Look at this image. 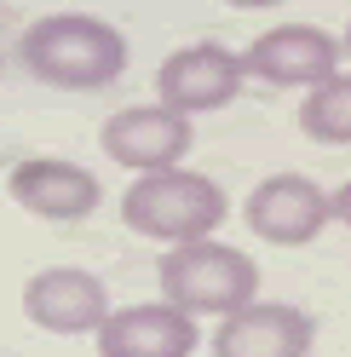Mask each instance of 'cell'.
<instances>
[{
  "instance_id": "cell-1",
  "label": "cell",
  "mask_w": 351,
  "mask_h": 357,
  "mask_svg": "<svg viewBox=\"0 0 351 357\" xmlns=\"http://www.w3.org/2000/svg\"><path fill=\"white\" fill-rule=\"evenodd\" d=\"M24 63L35 81L63 86V93H98V86L121 81L127 70V40L116 24L93 12H52L24 29Z\"/></svg>"
},
{
  "instance_id": "cell-2",
  "label": "cell",
  "mask_w": 351,
  "mask_h": 357,
  "mask_svg": "<svg viewBox=\"0 0 351 357\" xmlns=\"http://www.w3.org/2000/svg\"><path fill=\"white\" fill-rule=\"evenodd\" d=\"M231 213V196L213 185L208 173H190V167H156V173H139L121 196V219L127 231H139L150 242H196V236H213Z\"/></svg>"
},
{
  "instance_id": "cell-3",
  "label": "cell",
  "mask_w": 351,
  "mask_h": 357,
  "mask_svg": "<svg viewBox=\"0 0 351 357\" xmlns=\"http://www.w3.org/2000/svg\"><path fill=\"white\" fill-rule=\"evenodd\" d=\"M162 294L190 317H231L259 300V265L213 236L173 242V254H162Z\"/></svg>"
},
{
  "instance_id": "cell-4",
  "label": "cell",
  "mask_w": 351,
  "mask_h": 357,
  "mask_svg": "<svg viewBox=\"0 0 351 357\" xmlns=\"http://www.w3.org/2000/svg\"><path fill=\"white\" fill-rule=\"evenodd\" d=\"M242 219L259 242H276V248H305L328 219H334V196H328L317 178L305 173H271L259 178L242 202Z\"/></svg>"
},
{
  "instance_id": "cell-5",
  "label": "cell",
  "mask_w": 351,
  "mask_h": 357,
  "mask_svg": "<svg viewBox=\"0 0 351 357\" xmlns=\"http://www.w3.org/2000/svg\"><path fill=\"white\" fill-rule=\"evenodd\" d=\"M242 81H248V58H236L219 40H196V47H179L156 70V93L179 116H208V109H225L242 93Z\"/></svg>"
},
{
  "instance_id": "cell-6",
  "label": "cell",
  "mask_w": 351,
  "mask_h": 357,
  "mask_svg": "<svg viewBox=\"0 0 351 357\" xmlns=\"http://www.w3.org/2000/svg\"><path fill=\"white\" fill-rule=\"evenodd\" d=\"M6 190L24 213L52 219V225H75V219H86L104 202L98 173L81 167V162H63V155H29V162H17Z\"/></svg>"
},
{
  "instance_id": "cell-7",
  "label": "cell",
  "mask_w": 351,
  "mask_h": 357,
  "mask_svg": "<svg viewBox=\"0 0 351 357\" xmlns=\"http://www.w3.org/2000/svg\"><path fill=\"white\" fill-rule=\"evenodd\" d=\"M190 116L167 104H133V109H116L104 121V155L133 173H156V167H179L190 155Z\"/></svg>"
},
{
  "instance_id": "cell-8",
  "label": "cell",
  "mask_w": 351,
  "mask_h": 357,
  "mask_svg": "<svg viewBox=\"0 0 351 357\" xmlns=\"http://www.w3.org/2000/svg\"><path fill=\"white\" fill-rule=\"evenodd\" d=\"M24 317L47 334H98L109 317V294L81 265H47L24 282Z\"/></svg>"
},
{
  "instance_id": "cell-9",
  "label": "cell",
  "mask_w": 351,
  "mask_h": 357,
  "mask_svg": "<svg viewBox=\"0 0 351 357\" xmlns=\"http://www.w3.org/2000/svg\"><path fill=\"white\" fill-rule=\"evenodd\" d=\"M317 340V323L299 305L282 300H254L231 317H219L213 357H305Z\"/></svg>"
},
{
  "instance_id": "cell-10",
  "label": "cell",
  "mask_w": 351,
  "mask_h": 357,
  "mask_svg": "<svg viewBox=\"0 0 351 357\" xmlns=\"http://www.w3.org/2000/svg\"><path fill=\"white\" fill-rule=\"evenodd\" d=\"M242 58H248V75L271 81V86H317L328 75H340V40L311 24L265 29Z\"/></svg>"
},
{
  "instance_id": "cell-11",
  "label": "cell",
  "mask_w": 351,
  "mask_h": 357,
  "mask_svg": "<svg viewBox=\"0 0 351 357\" xmlns=\"http://www.w3.org/2000/svg\"><path fill=\"white\" fill-rule=\"evenodd\" d=\"M196 346V317L173 300L162 305H121L98 328V357H190Z\"/></svg>"
},
{
  "instance_id": "cell-12",
  "label": "cell",
  "mask_w": 351,
  "mask_h": 357,
  "mask_svg": "<svg viewBox=\"0 0 351 357\" xmlns=\"http://www.w3.org/2000/svg\"><path fill=\"white\" fill-rule=\"evenodd\" d=\"M299 127L317 144H351V75H328L311 86V98L299 109Z\"/></svg>"
},
{
  "instance_id": "cell-13",
  "label": "cell",
  "mask_w": 351,
  "mask_h": 357,
  "mask_svg": "<svg viewBox=\"0 0 351 357\" xmlns=\"http://www.w3.org/2000/svg\"><path fill=\"white\" fill-rule=\"evenodd\" d=\"M334 219L351 231V185H340V190H334Z\"/></svg>"
},
{
  "instance_id": "cell-14",
  "label": "cell",
  "mask_w": 351,
  "mask_h": 357,
  "mask_svg": "<svg viewBox=\"0 0 351 357\" xmlns=\"http://www.w3.org/2000/svg\"><path fill=\"white\" fill-rule=\"evenodd\" d=\"M225 6H236V12H254V6H276V0H225Z\"/></svg>"
},
{
  "instance_id": "cell-15",
  "label": "cell",
  "mask_w": 351,
  "mask_h": 357,
  "mask_svg": "<svg viewBox=\"0 0 351 357\" xmlns=\"http://www.w3.org/2000/svg\"><path fill=\"white\" fill-rule=\"evenodd\" d=\"M345 52H351V29H345Z\"/></svg>"
}]
</instances>
